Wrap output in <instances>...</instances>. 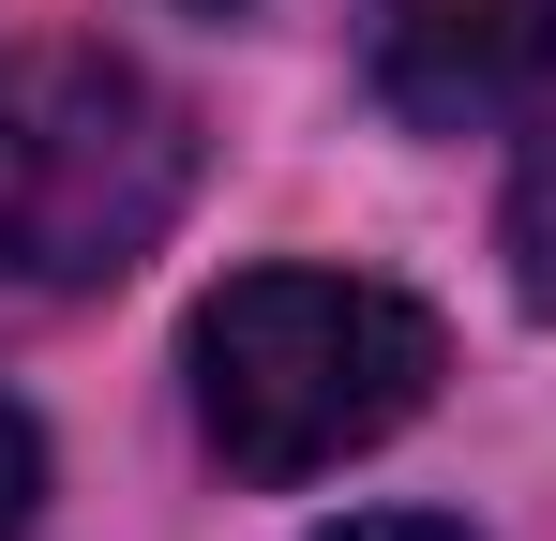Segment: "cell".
<instances>
[{
    "label": "cell",
    "mask_w": 556,
    "mask_h": 541,
    "mask_svg": "<svg viewBox=\"0 0 556 541\" xmlns=\"http://www.w3.org/2000/svg\"><path fill=\"white\" fill-rule=\"evenodd\" d=\"M181 361H195V437L286 496L316 466H362L376 437H406L452 376V331L376 270H226L195 301Z\"/></svg>",
    "instance_id": "obj_1"
},
{
    "label": "cell",
    "mask_w": 556,
    "mask_h": 541,
    "mask_svg": "<svg viewBox=\"0 0 556 541\" xmlns=\"http://www.w3.org/2000/svg\"><path fill=\"white\" fill-rule=\"evenodd\" d=\"M195 196V121L121 46H0V286H121Z\"/></svg>",
    "instance_id": "obj_2"
},
{
    "label": "cell",
    "mask_w": 556,
    "mask_h": 541,
    "mask_svg": "<svg viewBox=\"0 0 556 541\" xmlns=\"http://www.w3.org/2000/svg\"><path fill=\"white\" fill-rule=\"evenodd\" d=\"M362 76L421 136H481L556 76V0H362Z\"/></svg>",
    "instance_id": "obj_3"
},
{
    "label": "cell",
    "mask_w": 556,
    "mask_h": 541,
    "mask_svg": "<svg viewBox=\"0 0 556 541\" xmlns=\"http://www.w3.org/2000/svg\"><path fill=\"white\" fill-rule=\"evenodd\" d=\"M496 256H511V301L556 316V105L527 121V151H511V196H496Z\"/></svg>",
    "instance_id": "obj_4"
},
{
    "label": "cell",
    "mask_w": 556,
    "mask_h": 541,
    "mask_svg": "<svg viewBox=\"0 0 556 541\" xmlns=\"http://www.w3.org/2000/svg\"><path fill=\"white\" fill-rule=\"evenodd\" d=\"M30 496H46V437H30V406H0V541L30 527Z\"/></svg>",
    "instance_id": "obj_5"
},
{
    "label": "cell",
    "mask_w": 556,
    "mask_h": 541,
    "mask_svg": "<svg viewBox=\"0 0 556 541\" xmlns=\"http://www.w3.org/2000/svg\"><path fill=\"white\" fill-rule=\"evenodd\" d=\"M316 541H466V527H437V512H346V527H316Z\"/></svg>",
    "instance_id": "obj_6"
},
{
    "label": "cell",
    "mask_w": 556,
    "mask_h": 541,
    "mask_svg": "<svg viewBox=\"0 0 556 541\" xmlns=\"http://www.w3.org/2000/svg\"><path fill=\"white\" fill-rule=\"evenodd\" d=\"M195 15H226V0H195Z\"/></svg>",
    "instance_id": "obj_7"
}]
</instances>
